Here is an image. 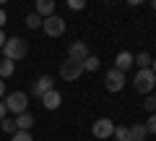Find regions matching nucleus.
<instances>
[{"mask_svg": "<svg viewBox=\"0 0 156 141\" xmlns=\"http://www.w3.org/2000/svg\"><path fill=\"white\" fill-rule=\"evenodd\" d=\"M133 89L138 91V94H154V89H156V76H154V71L151 68H146V71H138V73L133 76Z\"/></svg>", "mask_w": 156, "mask_h": 141, "instance_id": "f257e3e1", "label": "nucleus"}, {"mask_svg": "<svg viewBox=\"0 0 156 141\" xmlns=\"http://www.w3.org/2000/svg\"><path fill=\"white\" fill-rule=\"evenodd\" d=\"M29 52V45L21 39V37H11V39H5V45H3V58H8V60H21V58H26Z\"/></svg>", "mask_w": 156, "mask_h": 141, "instance_id": "f03ea898", "label": "nucleus"}, {"mask_svg": "<svg viewBox=\"0 0 156 141\" xmlns=\"http://www.w3.org/2000/svg\"><path fill=\"white\" fill-rule=\"evenodd\" d=\"M3 102H5V110H8V113H13V115H21V113H26V110H29L26 91H11Z\"/></svg>", "mask_w": 156, "mask_h": 141, "instance_id": "7ed1b4c3", "label": "nucleus"}, {"mask_svg": "<svg viewBox=\"0 0 156 141\" xmlns=\"http://www.w3.org/2000/svg\"><path fill=\"white\" fill-rule=\"evenodd\" d=\"M42 32H44L47 37H62V34H65V18L57 16V13H52L50 18L42 21Z\"/></svg>", "mask_w": 156, "mask_h": 141, "instance_id": "20e7f679", "label": "nucleus"}, {"mask_svg": "<svg viewBox=\"0 0 156 141\" xmlns=\"http://www.w3.org/2000/svg\"><path fill=\"white\" fill-rule=\"evenodd\" d=\"M104 86H107V91H122L125 89V73H120L117 68H109L104 76Z\"/></svg>", "mask_w": 156, "mask_h": 141, "instance_id": "39448f33", "label": "nucleus"}, {"mask_svg": "<svg viewBox=\"0 0 156 141\" xmlns=\"http://www.w3.org/2000/svg\"><path fill=\"white\" fill-rule=\"evenodd\" d=\"M89 45L86 42H73L70 47H68V60L70 63H78V65H83V60L89 58Z\"/></svg>", "mask_w": 156, "mask_h": 141, "instance_id": "423d86ee", "label": "nucleus"}, {"mask_svg": "<svg viewBox=\"0 0 156 141\" xmlns=\"http://www.w3.org/2000/svg\"><path fill=\"white\" fill-rule=\"evenodd\" d=\"M91 133H94V139H109V136L115 133V123H112L109 118H99L91 125Z\"/></svg>", "mask_w": 156, "mask_h": 141, "instance_id": "0eeeda50", "label": "nucleus"}, {"mask_svg": "<svg viewBox=\"0 0 156 141\" xmlns=\"http://www.w3.org/2000/svg\"><path fill=\"white\" fill-rule=\"evenodd\" d=\"M81 73H83V68L78 65V63L65 60V63L60 65V76H62V81H76V79H81Z\"/></svg>", "mask_w": 156, "mask_h": 141, "instance_id": "6e6552de", "label": "nucleus"}, {"mask_svg": "<svg viewBox=\"0 0 156 141\" xmlns=\"http://www.w3.org/2000/svg\"><path fill=\"white\" fill-rule=\"evenodd\" d=\"M50 89H55L52 76H39V79L34 81V86H31V97H39V99H42V94H47Z\"/></svg>", "mask_w": 156, "mask_h": 141, "instance_id": "1a4fd4ad", "label": "nucleus"}, {"mask_svg": "<svg viewBox=\"0 0 156 141\" xmlns=\"http://www.w3.org/2000/svg\"><path fill=\"white\" fill-rule=\"evenodd\" d=\"M62 105V94L57 89H50L47 94H42V107L44 110H57Z\"/></svg>", "mask_w": 156, "mask_h": 141, "instance_id": "9d476101", "label": "nucleus"}, {"mask_svg": "<svg viewBox=\"0 0 156 141\" xmlns=\"http://www.w3.org/2000/svg\"><path fill=\"white\" fill-rule=\"evenodd\" d=\"M133 58H135V55H130L128 50L117 52V58H115V68L120 71V73H128V71H130V65H133Z\"/></svg>", "mask_w": 156, "mask_h": 141, "instance_id": "9b49d317", "label": "nucleus"}, {"mask_svg": "<svg viewBox=\"0 0 156 141\" xmlns=\"http://www.w3.org/2000/svg\"><path fill=\"white\" fill-rule=\"evenodd\" d=\"M146 136H148V131L143 123H133L128 128V141H146Z\"/></svg>", "mask_w": 156, "mask_h": 141, "instance_id": "f8f14e48", "label": "nucleus"}, {"mask_svg": "<svg viewBox=\"0 0 156 141\" xmlns=\"http://www.w3.org/2000/svg\"><path fill=\"white\" fill-rule=\"evenodd\" d=\"M13 120H16V128L18 131H31V125H34V115L29 113V110H26V113H21V115H16Z\"/></svg>", "mask_w": 156, "mask_h": 141, "instance_id": "ddd939ff", "label": "nucleus"}, {"mask_svg": "<svg viewBox=\"0 0 156 141\" xmlns=\"http://www.w3.org/2000/svg\"><path fill=\"white\" fill-rule=\"evenodd\" d=\"M34 8H37V13L42 18H50L52 13H55V3H52V0H37V6H34Z\"/></svg>", "mask_w": 156, "mask_h": 141, "instance_id": "4468645a", "label": "nucleus"}, {"mask_svg": "<svg viewBox=\"0 0 156 141\" xmlns=\"http://www.w3.org/2000/svg\"><path fill=\"white\" fill-rule=\"evenodd\" d=\"M151 63H154L151 52H138V55L133 58V65H138V71H146V68H151Z\"/></svg>", "mask_w": 156, "mask_h": 141, "instance_id": "2eb2a0df", "label": "nucleus"}, {"mask_svg": "<svg viewBox=\"0 0 156 141\" xmlns=\"http://www.w3.org/2000/svg\"><path fill=\"white\" fill-rule=\"evenodd\" d=\"M13 71H16V63L8 60V58H0V81L8 79V76H13Z\"/></svg>", "mask_w": 156, "mask_h": 141, "instance_id": "dca6fc26", "label": "nucleus"}, {"mask_svg": "<svg viewBox=\"0 0 156 141\" xmlns=\"http://www.w3.org/2000/svg\"><path fill=\"white\" fill-rule=\"evenodd\" d=\"M99 65H101L99 58H96V55H89V58L83 60V65H81V68H83V71H89V73H94V71H99Z\"/></svg>", "mask_w": 156, "mask_h": 141, "instance_id": "f3484780", "label": "nucleus"}, {"mask_svg": "<svg viewBox=\"0 0 156 141\" xmlns=\"http://www.w3.org/2000/svg\"><path fill=\"white\" fill-rule=\"evenodd\" d=\"M0 128H3V133H8V136H13V133H16V120H13V118H5V120H0Z\"/></svg>", "mask_w": 156, "mask_h": 141, "instance_id": "a211bd4d", "label": "nucleus"}, {"mask_svg": "<svg viewBox=\"0 0 156 141\" xmlns=\"http://www.w3.org/2000/svg\"><path fill=\"white\" fill-rule=\"evenodd\" d=\"M42 21H44V18L39 16V13H29L26 16V26L29 29H42Z\"/></svg>", "mask_w": 156, "mask_h": 141, "instance_id": "6ab92c4d", "label": "nucleus"}, {"mask_svg": "<svg viewBox=\"0 0 156 141\" xmlns=\"http://www.w3.org/2000/svg\"><path fill=\"white\" fill-rule=\"evenodd\" d=\"M143 110H146L148 115H154V113H156V94H148V97L143 99Z\"/></svg>", "mask_w": 156, "mask_h": 141, "instance_id": "aec40b11", "label": "nucleus"}, {"mask_svg": "<svg viewBox=\"0 0 156 141\" xmlns=\"http://www.w3.org/2000/svg\"><path fill=\"white\" fill-rule=\"evenodd\" d=\"M115 141H128V128L125 125H115Z\"/></svg>", "mask_w": 156, "mask_h": 141, "instance_id": "412c9836", "label": "nucleus"}, {"mask_svg": "<svg viewBox=\"0 0 156 141\" xmlns=\"http://www.w3.org/2000/svg\"><path fill=\"white\" fill-rule=\"evenodd\" d=\"M11 141H34V139H31L29 131H16V133L11 136Z\"/></svg>", "mask_w": 156, "mask_h": 141, "instance_id": "4be33fe9", "label": "nucleus"}, {"mask_svg": "<svg viewBox=\"0 0 156 141\" xmlns=\"http://www.w3.org/2000/svg\"><path fill=\"white\" fill-rule=\"evenodd\" d=\"M143 125H146V131H148V133H156V113H154V115H151V118H148V120H146V123H143Z\"/></svg>", "mask_w": 156, "mask_h": 141, "instance_id": "5701e85b", "label": "nucleus"}, {"mask_svg": "<svg viewBox=\"0 0 156 141\" xmlns=\"http://www.w3.org/2000/svg\"><path fill=\"white\" fill-rule=\"evenodd\" d=\"M68 8H73V11H81V8H86L83 0H68Z\"/></svg>", "mask_w": 156, "mask_h": 141, "instance_id": "b1692460", "label": "nucleus"}, {"mask_svg": "<svg viewBox=\"0 0 156 141\" xmlns=\"http://www.w3.org/2000/svg\"><path fill=\"white\" fill-rule=\"evenodd\" d=\"M5 21H8V13H5V11H3V8H0V29L5 26Z\"/></svg>", "mask_w": 156, "mask_h": 141, "instance_id": "393cba45", "label": "nucleus"}, {"mask_svg": "<svg viewBox=\"0 0 156 141\" xmlns=\"http://www.w3.org/2000/svg\"><path fill=\"white\" fill-rule=\"evenodd\" d=\"M5 113H8V110H5V102H0V120H5Z\"/></svg>", "mask_w": 156, "mask_h": 141, "instance_id": "a878e982", "label": "nucleus"}, {"mask_svg": "<svg viewBox=\"0 0 156 141\" xmlns=\"http://www.w3.org/2000/svg\"><path fill=\"white\" fill-rule=\"evenodd\" d=\"M3 45H5V32L0 29V50H3Z\"/></svg>", "mask_w": 156, "mask_h": 141, "instance_id": "bb28decb", "label": "nucleus"}, {"mask_svg": "<svg viewBox=\"0 0 156 141\" xmlns=\"http://www.w3.org/2000/svg\"><path fill=\"white\" fill-rule=\"evenodd\" d=\"M3 97H5V84L0 81V102H3Z\"/></svg>", "mask_w": 156, "mask_h": 141, "instance_id": "cd10ccee", "label": "nucleus"}, {"mask_svg": "<svg viewBox=\"0 0 156 141\" xmlns=\"http://www.w3.org/2000/svg\"><path fill=\"white\" fill-rule=\"evenodd\" d=\"M151 71H154V76H156V58H154V63H151Z\"/></svg>", "mask_w": 156, "mask_h": 141, "instance_id": "c85d7f7f", "label": "nucleus"}, {"mask_svg": "<svg viewBox=\"0 0 156 141\" xmlns=\"http://www.w3.org/2000/svg\"><path fill=\"white\" fill-rule=\"evenodd\" d=\"M151 6H154V11H156V0H154V3H151Z\"/></svg>", "mask_w": 156, "mask_h": 141, "instance_id": "c756f323", "label": "nucleus"}]
</instances>
